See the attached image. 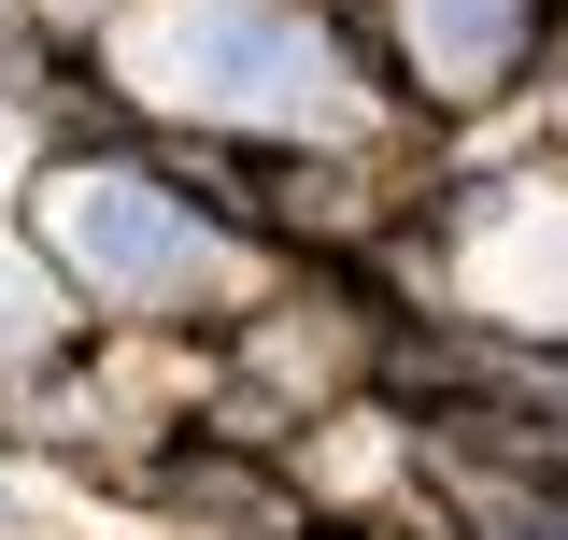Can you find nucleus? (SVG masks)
Segmentation results:
<instances>
[{"instance_id":"1","label":"nucleus","mask_w":568,"mask_h":540,"mask_svg":"<svg viewBox=\"0 0 568 540\" xmlns=\"http://www.w3.org/2000/svg\"><path fill=\"white\" fill-rule=\"evenodd\" d=\"M129 71L185 114H227V129H342L355 71L327 58V29H298L271 0H171L129 43Z\"/></svg>"},{"instance_id":"3","label":"nucleus","mask_w":568,"mask_h":540,"mask_svg":"<svg viewBox=\"0 0 568 540\" xmlns=\"http://www.w3.org/2000/svg\"><path fill=\"white\" fill-rule=\"evenodd\" d=\"M398 29H413V58L440 71V86H484L526 14H511V0H398Z\"/></svg>"},{"instance_id":"2","label":"nucleus","mask_w":568,"mask_h":540,"mask_svg":"<svg viewBox=\"0 0 568 540\" xmlns=\"http://www.w3.org/2000/svg\"><path fill=\"white\" fill-rule=\"evenodd\" d=\"M43 228L71 242V270H85L100 299H185L213 270L200 213L171 200V186H142V171H58V186H43Z\"/></svg>"},{"instance_id":"6","label":"nucleus","mask_w":568,"mask_h":540,"mask_svg":"<svg viewBox=\"0 0 568 540\" xmlns=\"http://www.w3.org/2000/svg\"><path fill=\"white\" fill-rule=\"evenodd\" d=\"M511 540H540V527H511Z\"/></svg>"},{"instance_id":"5","label":"nucleus","mask_w":568,"mask_h":540,"mask_svg":"<svg viewBox=\"0 0 568 540\" xmlns=\"http://www.w3.org/2000/svg\"><path fill=\"white\" fill-rule=\"evenodd\" d=\"M29 341H58V299H43V270L0 242V356H29Z\"/></svg>"},{"instance_id":"4","label":"nucleus","mask_w":568,"mask_h":540,"mask_svg":"<svg viewBox=\"0 0 568 540\" xmlns=\"http://www.w3.org/2000/svg\"><path fill=\"white\" fill-rule=\"evenodd\" d=\"M484 299H511V313H555L568 299V200L555 213H511L484 242Z\"/></svg>"}]
</instances>
